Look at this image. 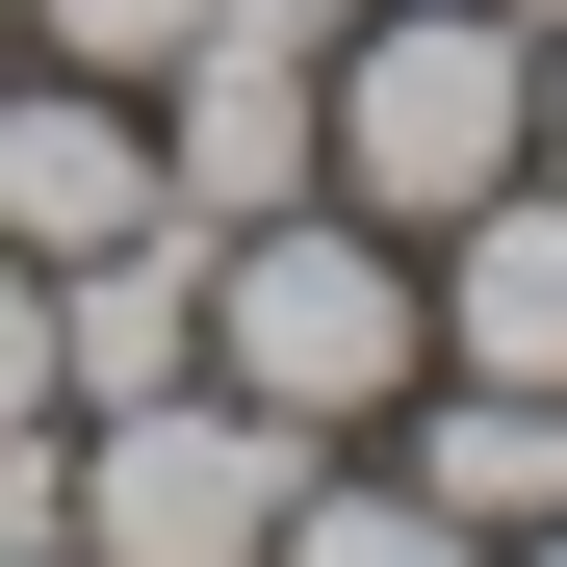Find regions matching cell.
<instances>
[{"instance_id":"6da1fadb","label":"cell","mask_w":567,"mask_h":567,"mask_svg":"<svg viewBox=\"0 0 567 567\" xmlns=\"http://www.w3.org/2000/svg\"><path fill=\"white\" fill-rule=\"evenodd\" d=\"M439 361V284H413V233L388 207H258V233H207V388H258L284 439H388V388Z\"/></svg>"},{"instance_id":"7a4b0ae2","label":"cell","mask_w":567,"mask_h":567,"mask_svg":"<svg viewBox=\"0 0 567 567\" xmlns=\"http://www.w3.org/2000/svg\"><path fill=\"white\" fill-rule=\"evenodd\" d=\"M542 155V27L516 0H336V207H491V181Z\"/></svg>"},{"instance_id":"3957f363","label":"cell","mask_w":567,"mask_h":567,"mask_svg":"<svg viewBox=\"0 0 567 567\" xmlns=\"http://www.w3.org/2000/svg\"><path fill=\"white\" fill-rule=\"evenodd\" d=\"M310 464L336 439H284L258 388H130V413H78V567H258Z\"/></svg>"},{"instance_id":"277c9868","label":"cell","mask_w":567,"mask_h":567,"mask_svg":"<svg viewBox=\"0 0 567 567\" xmlns=\"http://www.w3.org/2000/svg\"><path fill=\"white\" fill-rule=\"evenodd\" d=\"M155 181L181 233H258L336 181V0H207V27L155 52Z\"/></svg>"},{"instance_id":"5b68a950","label":"cell","mask_w":567,"mask_h":567,"mask_svg":"<svg viewBox=\"0 0 567 567\" xmlns=\"http://www.w3.org/2000/svg\"><path fill=\"white\" fill-rule=\"evenodd\" d=\"M181 181H155V104L130 78H52V52H0V233L27 258H104V233H155Z\"/></svg>"},{"instance_id":"8992f818","label":"cell","mask_w":567,"mask_h":567,"mask_svg":"<svg viewBox=\"0 0 567 567\" xmlns=\"http://www.w3.org/2000/svg\"><path fill=\"white\" fill-rule=\"evenodd\" d=\"M413 284H439V361L567 388V181H542V155L491 181V207H439V233H413Z\"/></svg>"},{"instance_id":"52a82bcc","label":"cell","mask_w":567,"mask_h":567,"mask_svg":"<svg viewBox=\"0 0 567 567\" xmlns=\"http://www.w3.org/2000/svg\"><path fill=\"white\" fill-rule=\"evenodd\" d=\"M130 388H207V233H104V258H52V413H130Z\"/></svg>"},{"instance_id":"ba28073f","label":"cell","mask_w":567,"mask_h":567,"mask_svg":"<svg viewBox=\"0 0 567 567\" xmlns=\"http://www.w3.org/2000/svg\"><path fill=\"white\" fill-rule=\"evenodd\" d=\"M388 464L464 516V542H542L567 516V388H491V361H413L388 388Z\"/></svg>"},{"instance_id":"9c48e42d","label":"cell","mask_w":567,"mask_h":567,"mask_svg":"<svg viewBox=\"0 0 567 567\" xmlns=\"http://www.w3.org/2000/svg\"><path fill=\"white\" fill-rule=\"evenodd\" d=\"M258 567H491V542H464V516L413 491V464H388V439H336V464H310V491H284V542H258Z\"/></svg>"},{"instance_id":"30bf717a","label":"cell","mask_w":567,"mask_h":567,"mask_svg":"<svg viewBox=\"0 0 567 567\" xmlns=\"http://www.w3.org/2000/svg\"><path fill=\"white\" fill-rule=\"evenodd\" d=\"M181 27H207V0H27V52H52V78H130V104H155Z\"/></svg>"},{"instance_id":"8fae6325","label":"cell","mask_w":567,"mask_h":567,"mask_svg":"<svg viewBox=\"0 0 567 567\" xmlns=\"http://www.w3.org/2000/svg\"><path fill=\"white\" fill-rule=\"evenodd\" d=\"M0 413H52V258L0 233Z\"/></svg>"},{"instance_id":"7c38bea8","label":"cell","mask_w":567,"mask_h":567,"mask_svg":"<svg viewBox=\"0 0 567 567\" xmlns=\"http://www.w3.org/2000/svg\"><path fill=\"white\" fill-rule=\"evenodd\" d=\"M542 181H567V27H542Z\"/></svg>"},{"instance_id":"4fadbf2b","label":"cell","mask_w":567,"mask_h":567,"mask_svg":"<svg viewBox=\"0 0 567 567\" xmlns=\"http://www.w3.org/2000/svg\"><path fill=\"white\" fill-rule=\"evenodd\" d=\"M491 567H567V516H542V542H491Z\"/></svg>"},{"instance_id":"5bb4252c","label":"cell","mask_w":567,"mask_h":567,"mask_svg":"<svg viewBox=\"0 0 567 567\" xmlns=\"http://www.w3.org/2000/svg\"><path fill=\"white\" fill-rule=\"evenodd\" d=\"M0 567H78V542H0Z\"/></svg>"},{"instance_id":"9a60e30c","label":"cell","mask_w":567,"mask_h":567,"mask_svg":"<svg viewBox=\"0 0 567 567\" xmlns=\"http://www.w3.org/2000/svg\"><path fill=\"white\" fill-rule=\"evenodd\" d=\"M0 52H27V0H0Z\"/></svg>"},{"instance_id":"2e32d148","label":"cell","mask_w":567,"mask_h":567,"mask_svg":"<svg viewBox=\"0 0 567 567\" xmlns=\"http://www.w3.org/2000/svg\"><path fill=\"white\" fill-rule=\"evenodd\" d=\"M516 27H567V0H516Z\"/></svg>"}]
</instances>
